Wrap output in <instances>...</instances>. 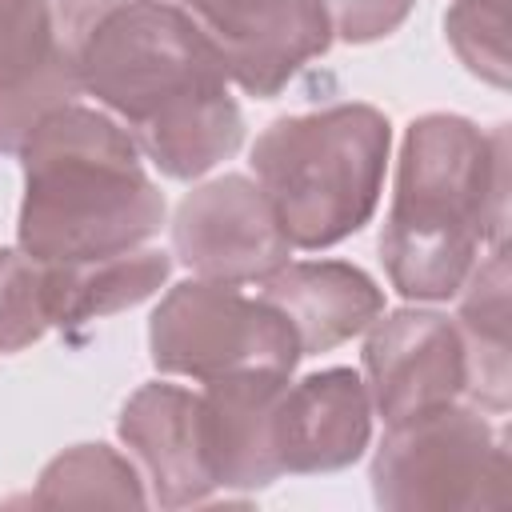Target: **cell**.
Instances as JSON below:
<instances>
[{
    "instance_id": "obj_1",
    "label": "cell",
    "mask_w": 512,
    "mask_h": 512,
    "mask_svg": "<svg viewBox=\"0 0 512 512\" xmlns=\"http://www.w3.org/2000/svg\"><path fill=\"white\" fill-rule=\"evenodd\" d=\"M80 96L120 120L168 180H200L244 144V112L176 0H52Z\"/></svg>"
},
{
    "instance_id": "obj_2",
    "label": "cell",
    "mask_w": 512,
    "mask_h": 512,
    "mask_svg": "<svg viewBox=\"0 0 512 512\" xmlns=\"http://www.w3.org/2000/svg\"><path fill=\"white\" fill-rule=\"evenodd\" d=\"M508 132L428 112L404 128L380 228L388 284L416 304L452 300L484 248L504 244Z\"/></svg>"
},
{
    "instance_id": "obj_3",
    "label": "cell",
    "mask_w": 512,
    "mask_h": 512,
    "mask_svg": "<svg viewBox=\"0 0 512 512\" xmlns=\"http://www.w3.org/2000/svg\"><path fill=\"white\" fill-rule=\"evenodd\" d=\"M24 196L16 248L40 264H80L144 248L164 228V192L132 132L104 108L68 100L16 148Z\"/></svg>"
},
{
    "instance_id": "obj_4",
    "label": "cell",
    "mask_w": 512,
    "mask_h": 512,
    "mask_svg": "<svg viewBox=\"0 0 512 512\" xmlns=\"http://www.w3.org/2000/svg\"><path fill=\"white\" fill-rule=\"evenodd\" d=\"M388 152V116L348 100L272 120L256 136L248 164L288 244L324 252L376 216Z\"/></svg>"
},
{
    "instance_id": "obj_5",
    "label": "cell",
    "mask_w": 512,
    "mask_h": 512,
    "mask_svg": "<svg viewBox=\"0 0 512 512\" xmlns=\"http://www.w3.org/2000/svg\"><path fill=\"white\" fill-rule=\"evenodd\" d=\"M372 500L388 512H480L508 500V440L476 404L392 424L372 456Z\"/></svg>"
},
{
    "instance_id": "obj_6",
    "label": "cell",
    "mask_w": 512,
    "mask_h": 512,
    "mask_svg": "<svg viewBox=\"0 0 512 512\" xmlns=\"http://www.w3.org/2000/svg\"><path fill=\"white\" fill-rule=\"evenodd\" d=\"M148 352L156 372L208 384L232 372H296L300 344L292 324L260 292L220 280H184L164 292L148 320Z\"/></svg>"
},
{
    "instance_id": "obj_7",
    "label": "cell",
    "mask_w": 512,
    "mask_h": 512,
    "mask_svg": "<svg viewBox=\"0 0 512 512\" xmlns=\"http://www.w3.org/2000/svg\"><path fill=\"white\" fill-rule=\"evenodd\" d=\"M172 256L200 280L260 284L292 260V244L252 176L200 180L172 216Z\"/></svg>"
},
{
    "instance_id": "obj_8",
    "label": "cell",
    "mask_w": 512,
    "mask_h": 512,
    "mask_svg": "<svg viewBox=\"0 0 512 512\" xmlns=\"http://www.w3.org/2000/svg\"><path fill=\"white\" fill-rule=\"evenodd\" d=\"M364 388L384 428L460 404L468 392V356L456 320L432 308L380 312L364 328Z\"/></svg>"
},
{
    "instance_id": "obj_9",
    "label": "cell",
    "mask_w": 512,
    "mask_h": 512,
    "mask_svg": "<svg viewBox=\"0 0 512 512\" xmlns=\"http://www.w3.org/2000/svg\"><path fill=\"white\" fill-rule=\"evenodd\" d=\"M216 52L228 84L272 100L288 80L332 48L320 0H176Z\"/></svg>"
},
{
    "instance_id": "obj_10",
    "label": "cell",
    "mask_w": 512,
    "mask_h": 512,
    "mask_svg": "<svg viewBox=\"0 0 512 512\" xmlns=\"http://www.w3.org/2000/svg\"><path fill=\"white\" fill-rule=\"evenodd\" d=\"M372 444V400L352 368H320L288 380L272 412V456L280 476L340 472Z\"/></svg>"
},
{
    "instance_id": "obj_11",
    "label": "cell",
    "mask_w": 512,
    "mask_h": 512,
    "mask_svg": "<svg viewBox=\"0 0 512 512\" xmlns=\"http://www.w3.org/2000/svg\"><path fill=\"white\" fill-rule=\"evenodd\" d=\"M116 432L148 484V504L192 508L220 496L204 456L200 392L152 380L124 400Z\"/></svg>"
},
{
    "instance_id": "obj_12",
    "label": "cell",
    "mask_w": 512,
    "mask_h": 512,
    "mask_svg": "<svg viewBox=\"0 0 512 512\" xmlns=\"http://www.w3.org/2000/svg\"><path fill=\"white\" fill-rule=\"evenodd\" d=\"M292 376L288 372H232L216 376L200 392V432L216 492H260L280 480L272 456V412Z\"/></svg>"
},
{
    "instance_id": "obj_13",
    "label": "cell",
    "mask_w": 512,
    "mask_h": 512,
    "mask_svg": "<svg viewBox=\"0 0 512 512\" xmlns=\"http://www.w3.org/2000/svg\"><path fill=\"white\" fill-rule=\"evenodd\" d=\"M76 96L56 36V4L0 0V152L16 156L28 128Z\"/></svg>"
},
{
    "instance_id": "obj_14",
    "label": "cell",
    "mask_w": 512,
    "mask_h": 512,
    "mask_svg": "<svg viewBox=\"0 0 512 512\" xmlns=\"http://www.w3.org/2000/svg\"><path fill=\"white\" fill-rule=\"evenodd\" d=\"M256 288L292 324L300 356L348 344L384 312V288L348 260H288Z\"/></svg>"
},
{
    "instance_id": "obj_15",
    "label": "cell",
    "mask_w": 512,
    "mask_h": 512,
    "mask_svg": "<svg viewBox=\"0 0 512 512\" xmlns=\"http://www.w3.org/2000/svg\"><path fill=\"white\" fill-rule=\"evenodd\" d=\"M456 328L468 356V392L480 412L504 416L512 392V360H508V248L496 244L476 260L468 280L456 292Z\"/></svg>"
},
{
    "instance_id": "obj_16",
    "label": "cell",
    "mask_w": 512,
    "mask_h": 512,
    "mask_svg": "<svg viewBox=\"0 0 512 512\" xmlns=\"http://www.w3.org/2000/svg\"><path fill=\"white\" fill-rule=\"evenodd\" d=\"M52 328H80L156 296L172 276V256L160 248H132L104 260L44 264Z\"/></svg>"
},
{
    "instance_id": "obj_17",
    "label": "cell",
    "mask_w": 512,
    "mask_h": 512,
    "mask_svg": "<svg viewBox=\"0 0 512 512\" xmlns=\"http://www.w3.org/2000/svg\"><path fill=\"white\" fill-rule=\"evenodd\" d=\"M36 508H140L148 504L144 476L136 460L120 456L108 444H76L52 456L32 488Z\"/></svg>"
},
{
    "instance_id": "obj_18",
    "label": "cell",
    "mask_w": 512,
    "mask_h": 512,
    "mask_svg": "<svg viewBox=\"0 0 512 512\" xmlns=\"http://www.w3.org/2000/svg\"><path fill=\"white\" fill-rule=\"evenodd\" d=\"M444 36L472 76L508 88V0H452Z\"/></svg>"
},
{
    "instance_id": "obj_19",
    "label": "cell",
    "mask_w": 512,
    "mask_h": 512,
    "mask_svg": "<svg viewBox=\"0 0 512 512\" xmlns=\"http://www.w3.org/2000/svg\"><path fill=\"white\" fill-rule=\"evenodd\" d=\"M52 328L48 272L20 248H0V356L36 344Z\"/></svg>"
},
{
    "instance_id": "obj_20",
    "label": "cell",
    "mask_w": 512,
    "mask_h": 512,
    "mask_svg": "<svg viewBox=\"0 0 512 512\" xmlns=\"http://www.w3.org/2000/svg\"><path fill=\"white\" fill-rule=\"evenodd\" d=\"M332 40L344 44H376L392 36L416 8V0H320Z\"/></svg>"
}]
</instances>
